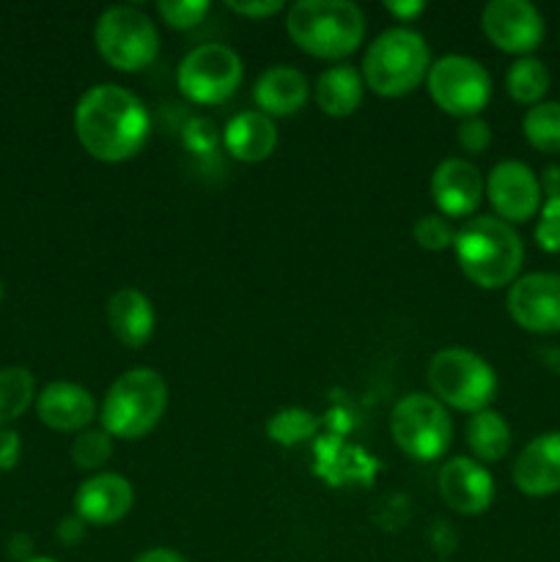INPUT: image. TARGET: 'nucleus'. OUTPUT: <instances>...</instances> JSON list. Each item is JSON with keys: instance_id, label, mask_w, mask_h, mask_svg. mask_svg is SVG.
<instances>
[{"instance_id": "393cba45", "label": "nucleus", "mask_w": 560, "mask_h": 562, "mask_svg": "<svg viewBox=\"0 0 560 562\" xmlns=\"http://www.w3.org/2000/svg\"><path fill=\"white\" fill-rule=\"evenodd\" d=\"M36 395L33 373L22 366H9L0 371V428L14 423L27 412Z\"/></svg>"}, {"instance_id": "ddd939ff", "label": "nucleus", "mask_w": 560, "mask_h": 562, "mask_svg": "<svg viewBox=\"0 0 560 562\" xmlns=\"http://www.w3.org/2000/svg\"><path fill=\"white\" fill-rule=\"evenodd\" d=\"M511 318L536 335L560 333V274L530 272L508 285Z\"/></svg>"}, {"instance_id": "9b49d317", "label": "nucleus", "mask_w": 560, "mask_h": 562, "mask_svg": "<svg viewBox=\"0 0 560 562\" xmlns=\"http://www.w3.org/2000/svg\"><path fill=\"white\" fill-rule=\"evenodd\" d=\"M481 27L494 47L519 58L541 47L547 33L541 11L530 0H492L483 5Z\"/></svg>"}, {"instance_id": "412c9836", "label": "nucleus", "mask_w": 560, "mask_h": 562, "mask_svg": "<svg viewBox=\"0 0 560 562\" xmlns=\"http://www.w3.org/2000/svg\"><path fill=\"white\" fill-rule=\"evenodd\" d=\"M223 146L236 162H264L278 148V126L261 110H245L225 124Z\"/></svg>"}, {"instance_id": "9d476101", "label": "nucleus", "mask_w": 560, "mask_h": 562, "mask_svg": "<svg viewBox=\"0 0 560 562\" xmlns=\"http://www.w3.org/2000/svg\"><path fill=\"white\" fill-rule=\"evenodd\" d=\"M245 66L228 44H198L176 69V86L195 104H223L236 93Z\"/></svg>"}, {"instance_id": "c85d7f7f", "label": "nucleus", "mask_w": 560, "mask_h": 562, "mask_svg": "<svg viewBox=\"0 0 560 562\" xmlns=\"http://www.w3.org/2000/svg\"><path fill=\"white\" fill-rule=\"evenodd\" d=\"M412 236L417 245L428 252L450 250L456 241V228L448 217L443 214H423L415 225H412Z\"/></svg>"}, {"instance_id": "f3484780", "label": "nucleus", "mask_w": 560, "mask_h": 562, "mask_svg": "<svg viewBox=\"0 0 560 562\" xmlns=\"http://www.w3.org/2000/svg\"><path fill=\"white\" fill-rule=\"evenodd\" d=\"M514 486L527 497H552L560 492V431L530 439L516 456Z\"/></svg>"}, {"instance_id": "6ab92c4d", "label": "nucleus", "mask_w": 560, "mask_h": 562, "mask_svg": "<svg viewBox=\"0 0 560 562\" xmlns=\"http://www.w3.org/2000/svg\"><path fill=\"white\" fill-rule=\"evenodd\" d=\"M307 97H311L307 77L296 66L289 64H275L264 69L261 77L256 80V88H253V99H256L258 110L272 121L300 113L305 108Z\"/></svg>"}, {"instance_id": "58836bf2", "label": "nucleus", "mask_w": 560, "mask_h": 562, "mask_svg": "<svg viewBox=\"0 0 560 562\" xmlns=\"http://www.w3.org/2000/svg\"><path fill=\"white\" fill-rule=\"evenodd\" d=\"M135 562H187L179 552L173 549H152V552H143Z\"/></svg>"}, {"instance_id": "dca6fc26", "label": "nucleus", "mask_w": 560, "mask_h": 562, "mask_svg": "<svg viewBox=\"0 0 560 562\" xmlns=\"http://www.w3.org/2000/svg\"><path fill=\"white\" fill-rule=\"evenodd\" d=\"M132 483L119 472H97L75 492V514L93 527L119 525L132 510Z\"/></svg>"}, {"instance_id": "cd10ccee", "label": "nucleus", "mask_w": 560, "mask_h": 562, "mask_svg": "<svg viewBox=\"0 0 560 562\" xmlns=\"http://www.w3.org/2000/svg\"><path fill=\"white\" fill-rule=\"evenodd\" d=\"M113 456V437L104 428H86L71 442V461L77 470H102Z\"/></svg>"}, {"instance_id": "f704fd0d", "label": "nucleus", "mask_w": 560, "mask_h": 562, "mask_svg": "<svg viewBox=\"0 0 560 562\" xmlns=\"http://www.w3.org/2000/svg\"><path fill=\"white\" fill-rule=\"evenodd\" d=\"M22 445H20V434L14 428H0V472L14 470L16 461H20Z\"/></svg>"}, {"instance_id": "ea45409f", "label": "nucleus", "mask_w": 560, "mask_h": 562, "mask_svg": "<svg viewBox=\"0 0 560 562\" xmlns=\"http://www.w3.org/2000/svg\"><path fill=\"white\" fill-rule=\"evenodd\" d=\"M27 562H55V560H49V558H31Z\"/></svg>"}, {"instance_id": "5701e85b", "label": "nucleus", "mask_w": 560, "mask_h": 562, "mask_svg": "<svg viewBox=\"0 0 560 562\" xmlns=\"http://www.w3.org/2000/svg\"><path fill=\"white\" fill-rule=\"evenodd\" d=\"M467 448L472 450L475 461H486V464L505 459L511 450V426L505 417L494 409L472 415L467 423Z\"/></svg>"}, {"instance_id": "4c0bfd02", "label": "nucleus", "mask_w": 560, "mask_h": 562, "mask_svg": "<svg viewBox=\"0 0 560 562\" xmlns=\"http://www.w3.org/2000/svg\"><path fill=\"white\" fill-rule=\"evenodd\" d=\"M538 181H541V192L547 198L560 195V168L558 165H547V168H544V173L538 176Z\"/></svg>"}, {"instance_id": "c756f323", "label": "nucleus", "mask_w": 560, "mask_h": 562, "mask_svg": "<svg viewBox=\"0 0 560 562\" xmlns=\"http://www.w3.org/2000/svg\"><path fill=\"white\" fill-rule=\"evenodd\" d=\"M157 11L165 25L173 31H192L209 14V3L206 0H159Z\"/></svg>"}, {"instance_id": "39448f33", "label": "nucleus", "mask_w": 560, "mask_h": 562, "mask_svg": "<svg viewBox=\"0 0 560 562\" xmlns=\"http://www.w3.org/2000/svg\"><path fill=\"white\" fill-rule=\"evenodd\" d=\"M168 382L146 366L130 368L110 384L99 409L102 428L113 439L135 442L152 434L168 409Z\"/></svg>"}, {"instance_id": "e433bc0d", "label": "nucleus", "mask_w": 560, "mask_h": 562, "mask_svg": "<svg viewBox=\"0 0 560 562\" xmlns=\"http://www.w3.org/2000/svg\"><path fill=\"white\" fill-rule=\"evenodd\" d=\"M384 11L393 14L399 22H410L426 11L423 0H384Z\"/></svg>"}, {"instance_id": "aec40b11", "label": "nucleus", "mask_w": 560, "mask_h": 562, "mask_svg": "<svg viewBox=\"0 0 560 562\" xmlns=\"http://www.w3.org/2000/svg\"><path fill=\"white\" fill-rule=\"evenodd\" d=\"M104 316H108V327L115 335V340L121 346H130V349L146 346L152 340L154 327H157L152 300L141 289H130V285L110 294Z\"/></svg>"}, {"instance_id": "4be33fe9", "label": "nucleus", "mask_w": 560, "mask_h": 562, "mask_svg": "<svg viewBox=\"0 0 560 562\" xmlns=\"http://www.w3.org/2000/svg\"><path fill=\"white\" fill-rule=\"evenodd\" d=\"M362 97H366V80H362L360 69L349 64L324 69L313 86V99H316L318 110L333 119H346L355 113L362 104Z\"/></svg>"}, {"instance_id": "72a5a7b5", "label": "nucleus", "mask_w": 560, "mask_h": 562, "mask_svg": "<svg viewBox=\"0 0 560 562\" xmlns=\"http://www.w3.org/2000/svg\"><path fill=\"white\" fill-rule=\"evenodd\" d=\"M225 5L234 14L247 16V20H267V16H275L278 11H283L280 0H228Z\"/></svg>"}, {"instance_id": "c9c22d12", "label": "nucleus", "mask_w": 560, "mask_h": 562, "mask_svg": "<svg viewBox=\"0 0 560 562\" xmlns=\"http://www.w3.org/2000/svg\"><path fill=\"white\" fill-rule=\"evenodd\" d=\"M86 521L80 519L77 514L66 516V519L58 521V530H55V536H58L60 543H66V547H77V543L86 538Z\"/></svg>"}, {"instance_id": "bb28decb", "label": "nucleus", "mask_w": 560, "mask_h": 562, "mask_svg": "<svg viewBox=\"0 0 560 562\" xmlns=\"http://www.w3.org/2000/svg\"><path fill=\"white\" fill-rule=\"evenodd\" d=\"M316 428H318L316 417H313L307 409H300V406L280 409L278 415L267 423L269 439H275L278 445H285V448L311 439L313 434H316Z\"/></svg>"}, {"instance_id": "423d86ee", "label": "nucleus", "mask_w": 560, "mask_h": 562, "mask_svg": "<svg viewBox=\"0 0 560 562\" xmlns=\"http://www.w3.org/2000/svg\"><path fill=\"white\" fill-rule=\"evenodd\" d=\"M426 379L434 398L445 409L450 406V409L467 412V415H478V412L489 409V404L497 395L494 368L481 355L464 349V346L439 349L428 362Z\"/></svg>"}, {"instance_id": "f8f14e48", "label": "nucleus", "mask_w": 560, "mask_h": 562, "mask_svg": "<svg viewBox=\"0 0 560 562\" xmlns=\"http://www.w3.org/2000/svg\"><path fill=\"white\" fill-rule=\"evenodd\" d=\"M486 198L503 223H527L544 203L541 181L519 159H503L486 176Z\"/></svg>"}, {"instance_id": "2eb2a0df", "label": "nucleus", "mask_w": 560, "mask_h": 562, "mask_svg": "<svg viewBox=\"0 0 560 562\" xmlns=\"http://www.w3.org/2000/svg\"><path fill=\"white\" fill-rule=\"evenodd\" d=\"M437 483L445 505L461 516H481L494 503V477L481 461L467 456L445 461Z\"/></svg>"}, {"instance_id": "473e14b6", "label": "nucleus", "mask_w": 560, "mask_h": 562, "mask_svg": "<svg viewBox=\"0 0 560 562\" xmlns=\"http://www.w3.org/2000/svg\"><path fill=\"white\" fill-rule=\"evenodd\" d=\"M184 146L195 154H209L217 148V130L212 121L206 119H192L184 130Z\"/></svg>"}, {"instance_id": "0eeeda50", "label": "nucleus", "mask_w": 560, "mask_h": 562, "mask_svg": "<svg viewBox=\"0 0 560 562\" xmlns=\"http://www.w3.org/2000/svg\"><path fill=\"white\" fill-rule=\"evenodd\" d=\"M93 44L104 64L115 71L135 75L157 60L159 33L146 11L135 5H110L99 14Z\"/></svg>"}, {"instance_id": "a878e982", "label": "nucleus", "mask_w": 560, "mask_h": 562, "mask_svg": "<svg viewBox=\"0 0 560 562\" xmlns=\"http://www.w3.org/2000/svg\"><path fill=\"white\" fill-rule=\"evenodd\" d=\"M522 132L536 151H560V102H541L522 119Z\"/></svg>"}, {"instance_id": "6e6552de", "label": "nucleus", "mask_w": 560, "mask_h": 562, "mask_svg": "<svg viewBox=\"0 0 560 562\" xmlns=\"http://www.w3.org/2000/svg\"><path fill=\"white\" fill-rule=\"evenodd\" d=\"M390 434L404 456L415 461L443 459L453 442L450 412L434 395L412 393L393 406Z\"/></svg>"}, {"instance_id": "4468645a", "label": "nucleus", "mask_w": 560, "mask_h": 562, "mask_svg": "<svg viewBox=\"0 0 560 562\" xmlns=\"http://www.w3.org/2000/svg\"><path fill=\"white\" fill-rule=\"evenodd\" d=\"M428 187H432V198L439 214L448 220L472 217L486 192V181H483L478 165L464 157L443 159L434 168Z\"/></svg>"}, {"instance_id": "7ed1b4c3", "label": "nucleus", "mask_w": 560, "mask_h": 562, "mask_svg": "<svg viewBox=\"0 0 560 562\" xmlns=\"http://www.w3.org/2000/svg\"><path fill=\"white\" fill-rule=\"evenodd\" d=\"M285 31L311 58L340 60L366 38V16L351 0H296L285 11Z\"/></svg>"}, {"instance_id": "f03ea898", "label": "nucleus", "mask_w": 560, "mask_h": 562, "mask_svg": "<svg viewBox=\"0 0 560 562\" xmlns=\"http://www.w3.org/2000/svg\"><path fill=\"white\" fill-rule=\"evenodd\" d=\"M456 263L478 289H505L519 278L525 261V245L514 225L500 217H470L456 228Z\"/></svg>"}, {"instance_id": "a19ab883", "label": "nucleus", "mask_w": 560, "mask_h": 562, "mask_svg": "<svg viewBox=\"0 0 560 562\" xmlns=\"http://www.w3.org/2000/svg\"><path fill=\"white\" fill-rule=\"evenodd\" d=\"M0 300H3V283H0Z\"/></svg>"}, {"instance_id": "2f4dec72", "label": "nucleus", "mask_w": 560, "mask_h": 562, "mask_svg": "<svg viewBox=\"0 0 560 562\" xmlns=\"http://www.w3.org/2000/svg\"><path fill=\"white\" fill-rule=\"evenodd\" d=\"M456 140H459L461 151L483 154L492 146V126H489L481 115H472V119H464L459 124Z\"/></svg>"}, {"instance_id": "b1692460", "label": "nucleus", "mask_w": 560, "mask_h": 562, "mask_svg": "<svg viewBox=\"0 0 560 562\" xmlns=\"http://www.w3.org/2000/svg\"><path fill=\"white\" fill-rule=\"evenodd\" d=\"M505 91L514 99L516 104H527V108H536L544 102L549 91V69L544 60L525 55V58H516L511 64L508 75H505Z\"/></svg>"}, {"instance_id": "20e7f679", "label": "nucleus", "mask_w": 560, "mask_h": 562, "mask_svg": "<svg viewBox=\"0 0 560 562\" xmlns=\"http://www.w3.org/2000/svg\"><path fill=\"white\" fill-rule=\"evenodd\" d=\"M428 69H432V49L426 38L412 27L395 25L368 44L360 75L368 91L384 99H399L426 82Z\"/></svg>"}, {"instance_id": "1a4fd4ad", "label": "nucleus", "mask_w": 560, "mask_h": 562, "mask_svg": "<svg viewBox=\"0 0 560 562\" xmlns=\"http://www.w3.org/2000/svg\"><path fill=\"white\" fill-rule=\"evenodd\" d=\"M426 88L432 102L443 113L461 121L481 115V110L492 99V77H489L486 66L459 53L434 60L426 77Z\"/></svg>"}, {"instance_id": "7c9ffc66", "label": "nucleus", "mask_w": 560, "mask_h": 562, "mask_svg": "<svg viewBox=\"0 0 560 562\" xmlns=\"http://www.w3.org/2000/svg\"><path fill=\"white\" fill-rule=\"evenodd\" d=\"M536 245L544 252H560V195L547 198L538 209Z\"/></svg>"}, {"instance_id": "f257e3e1", "label": "nucleus", "mask_w": 560, "mask_h": 562, "mask_svg": "<svg viewBox=\"0 0 560 562\" xmlns=\"http://www.w3.org/2000/svg\"><path fill=\"white\" fill-rule=\"evenodd\" d=\"M152 119L141 99L124 86H91L75 108V135L99 162H126L146 146Z\"/></svg>"}, {"instance_id": "a211bd4d", "label": "nucleus", "mask_w": 560, "mask_h": 562, "mask_svg": "<svg viewBox=\"0 0 560 562\" xmlns=\"http://www.w3.org/2000/svg\"><path fill=\"white\" fill-rule=\"evenodd\" d=\"M38 420L53 431L80 434L97 417V401L82 384L49 382L36 401Z\"/></svg>"}]
</instances>
